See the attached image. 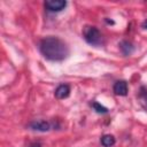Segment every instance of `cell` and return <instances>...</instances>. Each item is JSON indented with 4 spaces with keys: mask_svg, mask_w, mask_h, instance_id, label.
<instances>
[{
    "mask_svg": "<svg viewBox=\"0 0 147 147\" xmlns=\"http://www.w3.org/2000/svg\"><path fill=\"white\" fill-rule=\"evenodd\" d=\"M39 51L46 60L55 62L65 60L70 54L68 45L62 39L54 36L42 38L39 42Z\"/></svg>",
    "mask_w": 147,
    "mask_h": 147,
    "instance_id": "1",
    "label": "cell"
},
{
    "mask_svg": "<svg viewBox=\"0 0 147 147\" xmlns=\"http://www.w3.org/2000/svg\"><path fill=\"white\" fill-rule=\"evenodd\" d=\"M83 37L87 44L93 46H100L103 42L102 33L96 26H92V25L85 26L83 30Z\"/></svg>",
    "mask_w": 147,
    "mask_h": 147,
    "instance_id": "2",
    "label": "cell"
},
{
    "mask_svg": "<svg viewBox=\"0 0 147 147\" xmlns=\"http://www.w3.org/2000/svg\"><path fill=\"white\" fill-rule=\"evenodd\" d=\"M46 10L51 11V13H57L63 10L67 7V1L63 0H47L44 3Z\"/></svg>",
    "mask_w": 147,
    "mask_h": 147,
    "instance_id": "3",
    "label": "cell"
},
{
    "mask_svg": "<svg viewBox=\"0 0 147 147\" xmlns=\"http://www.w3.org/2000/svg\"><path fill=\"white\" fill-rule=\"evenodd\" d=\"M29 127L33 131H39V132H46L52 129V124L48 121L39 119V121H32L29 124Z\"/></svg>",
    "mask_w": 147,
    "mask_h": 147,
    "instance_id": "4",
    "label": "cell"
},
{
    "mask_svg": "<svg viewBox=\"0 0 147 147\" xmlns=\"http://www.w3.org/2000/svg\"><path fill=\"white\" fill-rule=\"evenodd\" d=\"M113 91L116 95L125 96L127 94V83L125 80H117L113 86Z\"/></svg>",
    "mask_w": 147,
    "mask_h": 147,
    "instance_id": "5",
    "label": "cell"
},
{
    "mask_svg": "<svg viewBox=\"0 0 147 147\" xmlns=\"http://www.w3.org/2000/svg\"><path fill=\"white\" fill-rule=\"evenodd\" d=\"M70 91H71V90H70V86H69L68 84H60V85L55 88L54 94H55V96H56L57 99H65V98L69 96Z\"/></svg>",
    "mask_w": 147,
    "mask_h": 147,
    "instance_id": "6",
    "label": "cell"
},
{
    "mask_svg": "<svg viewBox=\"0 0 147 147\" xmlns=\"http://www.w3.org/2000/svg\"><path fill=\"white\" fill-rule=\"evenodd\" d=\"M118 46H119V49H121L122 54L125 55V56L131 55V54L134 52V46H133V44H132L131 41H129V40H122Z\"/></svg>",
    "mask_w": 147,
    "mask_h": 147,
    "instance_id": "7",
    "label": "cell"
},
{
    "mask_svg": "<svg viewBox=\"0 0 147 147\" xmlns=\"http://www.w3.org/2000/svg\"><path fill=\"white\" fill-rule=\"evenodd\" d=\"M138 100H139V103L141 105V107L147 110V88L146 87H144V86L140 87L139 93H138Z\"/></svg>",
    "mask_w": 147,
    "mask_h": 147,
    "instance_id": "8",
    "label": "cell"
},
{
    "mask_svg": "<svg viewBox=\"0 0 147 147\" xmlns=\"http://www.w3.org/2000/svg\"><path fill=\"white\" fill-rule=\"evenodd\" d=\"M100 142L103 147H111V146L115 145L116 140H115V137L113 134H105V136L101 137Z\"/></svg>",
    "mask_w": 147,
    "mask_h": 147,
    "instance_id": "9",
    "label": "cell"
},
{
    "mask_svg": "<svg viewBox=\"0 0 147 147\" xmlns=\"http://www.w3.org/2000/svg\"><path fill=\"white\" fill-rule=\"evenodd\" d=\"M91 106H92V108H93L96 113H99V114H106V113H108V108H106L105 106H102L101 103H99V102H96V101H93V102L91 103Z\"/></svg>",
    "mask_w": 147,
    "mask_h": 147,
    "instance_id": "10",
    "label": "cell"
},
{
    "mask_svg": "<svg viewBox=\"0 0 147 147\" xmlns=\"http://www.w3.org/2000/svg\"><path fill=\"white\" fill-rule=\"evenodd\" d=\"M30 147H41V145L39 142H33V144L30 145Z\"/></svg>",
    "mask_w": 147,
    "mask_h": 147,
    "instance_id": "11",
    "label": "cell"
},
{
    "mask_svg": "<svg viewBox=\"0 0 147 147\" xmlns=\"http://www.w3.org/2000/svg\"><path fill=\"white\" fill-rule=\"evenodd\" d=\"M141 26H142L144 29H146V30H147V20H145V21L142 22V24H141Z\"/></svg>",
    "mask_w": 147,
    "mask_h": 147,
    "instance_id": "12",
    "label": "cell"
},
{
    "mask_svg": "<svg viewBox=\"0 0 147 147\" xmlns=\"http://www.w3.org/2000/svg\"><path fill=\"white\" fill-rule=\"evenodd\" d=\"M106 22H107V23H109V24H114V23H115V22H114V21H111V20H110V21H109V20H108V18H106Z\"/></svg>",
    "mask_w": 147,
    "mask_h": 147,
    "instance_id": "13",
    "label": "cell"
}]
</instances>
